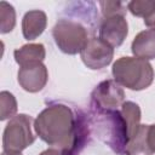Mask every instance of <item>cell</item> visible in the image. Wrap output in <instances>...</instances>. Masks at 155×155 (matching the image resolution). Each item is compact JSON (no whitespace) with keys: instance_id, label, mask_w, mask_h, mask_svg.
<instances>
[{"instance_id":"obj_1","label":"cell","mask_w":155,"mask_h":155,"mask_svg":"<svg viewBox=\"0 0 155 155\" xmlns=\"http://www.w3.org/2000/svg\"><path fill=\"white\" fill-rule=\"evenodd\" d=\"M35 133L63 155H78L86 137L85 125L64 104L46 107L34 120Z\"/></svg>"},{"instance_id":"obj_2","label":"cell","mask_w":155,"mask_h":155,"mask_svg":"<svg viewBox=\"0 0 155 155\" xmlns=\"http://www.w3.org/2000/svg\"><path fill=\"white\" fill-rule=\"evenodd\" d=\"M111 73L115 82L132 91L148 88L155 78L153 65L149 61L137 57H120L113 64Z\"/></svg>"},{"instance_id":"obj_3","label":"cell","mask_w":155,"mask_h":155,"mask_svg":"<svg viewBox=\"0 0 155 155\" xmlns=\"http://www.w3.org/2000/svg\"><path fill=\"white\" fill-rule=\"evenodd\" d=\"M52 36L57 47L67 54L81 53L88 41L86 28L71 19H59L52 29Z\"/></svg>"},{"instance_id":"obj_4","label":"cell","mask_w":155,"mask_h":155,"mask_svg":"<svg viewBox=\"0 0 155 155\" xmlns=\"http://www.w3.org/2000/svg\"><path fill=\"white\" fill-rule=\"evenodd\" d=\"M33 119L27 114H17L5 126L2 133V149L6 153H21L30 147L35 136L31 132Z\"/></svg>"},{"instance_id":"obj_5","label":"cell","mask_w":155,"mask_h":155,"mask_svg":"<svg viewBox=\"0 0 155 155\" xmlns=\"http://www.w3.org/2000/svg\"><path fill=\"white\" fill-rule=\"evenodd\" d=\"M98 116H101L99 124L102 130L101 136H104L103 140L117 155H125V150L128 144V132L121 111L113 110L98 113Z\"/></svg>"},{"instance_id":"obj_6","label":"cell","mask_w":155,"mask_h":155,"mask_svg":"<svg viewBox=\"0 0 155 155\" xmlns=\"http://www.w3.org/2000/svg\"><path fill=\"white\" fill-rule=\"evenodd\" d=\"M91 97L98 113L117 110L125 102V92L115 80H104L98 84Z\"/></svg>"},{"instance_id":"obj_7","label":"cell","mask_w":155,"mask_h":155,"mask_svg":"<svg viewBox=\"0 0 155 155\" xmlns=\"http://www.w3.org/2000/svg\"><path fill=\"white\" fill-rule=\"evenodd\" d=\"M80 56L87 68L97 70L105 68L111 63L114 57V48L102 41L99 38H91L88 39Z\"/></svg>"},{"instance_id":"obj_8","label":"cell","mask_w":155,"mask_h":155,"mask_svg":"<svg viewBox=\"0 0 155 155\" xmlns=\"http://www.w3.org/2000/svg\"><path fill=\"white\" fill-rule=\"evenodd\" d=\"M19 86L30 93L41 91L48 80V71L42 62H36L21 67L17 74Z\"/></svg>"},{"instance_id":"obj_9","label":"cell","mask_w":155,"mask_h":155,"mask_svg":"<svg viewBox=\"0 0 155 155\" xmlns=\"http://www.w3.org/2000/svg\"><path fill=\"white\" fill-rule=\"evenodd\" d=\"M128 34V24L125 16H113L104 18L99 27V39L109 46L119 47Z\"/></svg>"},{"instance_id":"obj_10","label":"cell","mask_w":155,"mask_h":155,"mask_svg":"<svg viewBox=\"0 0 155 155\" xmlns=\"http://www.w3.org/2000/svg\"><path fill=\"white\" fill-rule=\"evenodd\" d=\"M47 25V16L41 10L28 11L22 19V33L24 39L35 40L39 38Z\"/></svg>"},{"instance_id":"obj_11","label":"cell","mask_w":155,"mask_h":155,"mask_svg":"<svg viewBox=\"0 0 155 155\" xmlns=\"http://www.w3.org/2000/svg\"><path fill=\"white\" fill-rule=\"evenodd\" d=\"M131 50L137 58L155 59V29H145L138 33L132 41Z\"/></svg>"},{"instance_id":"obj_12","label":"cell","mask_w":155,"mask_h":155,"mask_svg":"<svg viewBox=\"0 0 155 155\" xmlns=\"http://www.w3.org/2000/svg\"><path fill=\"white\" fill-rule=\"evenodd\" d=\"M45 56H46V51L42 44H27L15 50L13 52L15 61L21 67L36 62H42L45 59Z\"/></svg>"},{"instance_id":"obj_13","label":"cell","mask_w":155,"mask_h":155,"mask_svg":"<svg viewBox=\"0 0 155 155\" xmlns=\"http://www.w3.org/2000/svg\"><path fill=\"white\" fill-rule=\"evenodd\" d=\"M120 111L127 126L128 142H130V139L134 137V134L138 132L140 127V109L138 104L128 101V102H124Z\"/></svg>"},{"instance_id":"obj_14","label":"cell","mask_w":155,"mask_h":155,"mask_svg":"<svg viewBox=\"0 0 155 155\" xmlns=\"http://www.w3.org/2000/svg\"><path fill=\"white\" fill-rule=\"evenodd\" d=\"M148 128L149 125H140L138 132L130 139L125 155H153V151L148 145Z\"/></svg>"},{"instance_id":"obj_15","label":"cell","mask_w":155,"mask_h":155,"mask_svg":"<svg viewBox=\"0 0 155 155\" xmlns=\"http://www.w3.org/2000/svg\"><path fill=\"white\" fill-rule=\"evenodd\" d=\"M15 25H16L15 7L6 1H0V33L6 34L12 31Z\"/></svg>"},{"instance_id":"obj_16","label":"cell","mask_w":155,"mask_h":155,"mask_svg":"<svg viewBox=\"0 0 155 155\" xmlns=\"http://www.w3.org/2000/svg\"><path fill=\"white\" fill-rule=\"evenodd\" d=\"M17 101L16 97L8 91L0 92V120H7L16 116L17 113Z\"/></svg>"},{"instance_id":"obj_17","label":"cell","mask_w":155,"mask_h":155,"mask_svg":"<svg viewBox=\"0 0 155 155\" xmlns=\"http://www.w3.org/2000/svg\"><path fill=\"white\" fill-rule=\"evenodd\" d=\"M155 8L154 0H133L127 4V10L136 17L147 18Z\"/></svg>"},{"instance_id":"obj_18","label":"cell","mask_w":155,"mask_h":155,"mask_svg":"<svg viewBox=\"0 0 155 155\" xmlns=\"http://www.w3.org/2000/svg\"><path fill=\"white\" fill-rule=\"evenodd\" d=\"M102 13L104 18L113 17V16H125L126 7L120 1H101L99 2Z\"/></svg>"},{"instance_id":"obj_19","label":"cell","mask_w":155,"mask_h":155,"mask_svg":"<svg viewBox=\"0 0 155 155\" xmlns=\"http://www.w3.org/2000/svg\"><path fill=\"white\" fill-rule=\"evenodd\" d=\"M148 145H149L150 150L154 154L155 153V124L149 125V128H148Z\"/></svg>"},{"instance_id":"obj_20","label":"cell","mask_w":155,"mask_h":155,"mask_svg":"<svg viewBox=\"0 0 155 155\" xmlns=\"http://www.w3.org/2000/svg\"><path fill=\"white\" fill-rule=\"evenodd\" d=\"M144 24L149 27L150 29H155V8L147 18H144Z\"/></svg>"},{"instance_id":"obj_21","label":"cell","mask_w":155,"mask_h":155,"mask_svg":"<svg viewBox=\"0 0 155 155\" xmlns=\"http://www.w3.org/2000/svg\"><path fill=\"white\" fill-rule=\"evenodd\" d=\"M39 155H63V153H62V150H59V149L50 148V149L44 150V151H42V153H40Z\"/></svg>"},{"instance_id":"obj_22","label":"cell","mask_w":155,"mask_h":155,"mask_svg":"<svg viewBox=\"0 0 155 155\" xmlns=\"http://www.w3.org/2000/svg\"><path fill=\"white\" fill-rule=\"evenodd\" d=\"M1 155H22L21 153H6V151H2Z\"/></svg>"}]
</instances>
